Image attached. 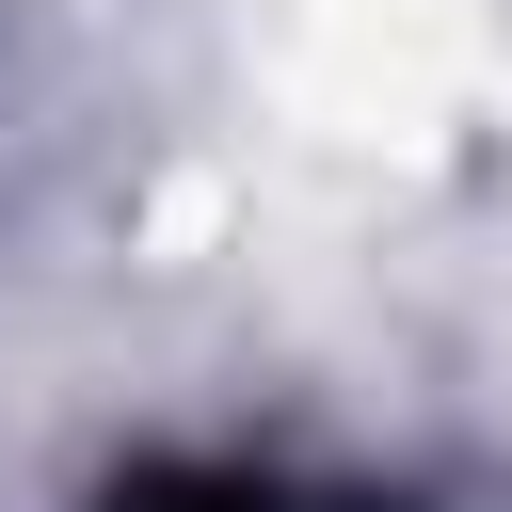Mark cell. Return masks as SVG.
Returning <instances> with one entry per match:
<instances>
[{
  "label": "cell",
  "instance_id": "obj_1",
  "mask_svg": "<svg viewBox=\"0 0 512 512\" xmlns=\"http://www.w3.org/2000/svg\"><path fill=\"white\" fill-rule=\"evenodd\" d=\"M96 512H416L368 480H288V464H128Z\"/></svg>",
  "mask_w": 512,
  "mask_h": 512
}]
</instances>
